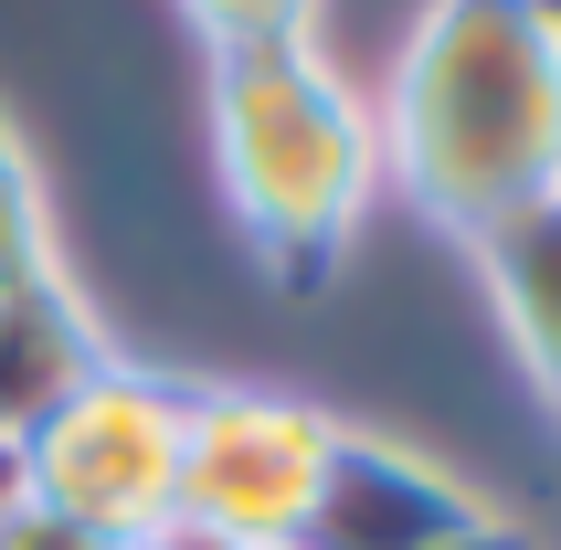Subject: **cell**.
<instances>
[{
  "label": "cell",
  "instance_id": "cell-9",
  "mask_svg": "<svg viewBox=\"0 0 561 550\" xmlns=\"http://www.w3.org/2000/svg\"><path fill=\"white\" fill-rule=\"evenodd\" d=\"M202 54H244V43H297L318 32V0H181Z\"/></svg>",
  "mask_w": 561,
  "mask_h": 550
},
{
  "label": "cell",
  "instance_id": "cell-11",
  "mask_svg": "<svg viewBox=\"0 0 561 550\" xmlns=\"http://www.w3.org/2000/svg\"><path fill=\"white\" fill-rule=\"evenodd\" d=\"M445 550H540V529H530V519H508V508H499V519H477L467 540H445Z\"/></svg>",
  "mask_w": 561,
  "mask_h": 550
},
{
  "label": "cell",
  "instance_id": "cell-5",
  "mask_svg": "<svg viewBox=\"0 0 561 550\" xmlns=\"http://www.w3.org/2000/svg\"><path fill=\"white\" fill-rule=\"evenodd\" d=\"M477 519H499V508H488L456 466H435L424 445H403V434L340 424L297 550H445V540H467Z\"/></svg>",
  "mask_w": 561,
  "mask_h": 550
},
{
  "label": "cell",
  "instance_id": "cell-6",
  "mask_svg": "<svg viewBox=\"0 0 561 550\" xmlns=\"http://www.w3.org/2000/svg\"><path fill=\"white\" fill-rule=\"evenodd\" d=\"M95 360H106V329L64 265L0 286V434H32Z\"/></svg>",
  "mask_w": 561,
  "mask_h": 550
},
{
  "label": "cell",
  "instance_id": "cell-12",
  "mask_svg": "<svg viewBox=\"0 0 561 550\" xmlns=\"http://www.w3.org/2000/svg\"><path fill=\"white\" fill-rule=\"evenodd\" d=\"M138 550H233V540H213V529H202V519H170V529H149V540H138Z\"/></svg>",
  "mask_w": 561,
  "mask_h": 550
},
{
  "label": "cell",
  "instance_id": "cell-3",
  "mask_svg": "<svg viewBox=\"0 0 561 550\" xmlns=\"http://www.w3.org/2000/svg\"><path fill=\"white\" fill-rule=\"evenodd\" d=\"M181 445H191V381L149 360H106L22 434V497L95 540L138 550L181 519Z\"/></svg>",
  "mask_w": 561,
  "mask_h": 550
},
{
  "label": "cell",
  "instance_id": "cell-10",
  "mask_svg": "<svg viewBox=\"0 0 561 550\" xmlns=\"http://www.w3.org/2000/svg\"><path fill=\"white\" fill-rule=\"evenodd\" d=\"M0 550H117V540H95V529L54 519V508H11L0 519Z\"/></svg>",
  "mask_w": 561,
  "mask_h": 550
},
{
  "label": "cell",
  "instance_id": "cell-7",
  "mask_svg": "<svg viewBox=\"0 0 561 550\" xmlns=\"http://www.w3.org/2000/svg\"><path fill=\"white\" fill-rule=\"evenodd\" d=\"M467 254H477V275H488V307H499L530 392L561 413V191L530 202V213H508L499 233H477Z\"/></svg>",
  "mask_w": 561,
  "mask_h": 550
},
{
  "label": "cell",
  "instance_id": "cell-2",
  "mask_svg": "<svg viewBox=\"0 0 561 550\" xmlns=\"http://www.w3.org/2000/svg\"><path fill=\"white\" fill-rule=\"evenodd\" d=\"M202 127H213V181L233 202V233L254 244V265L286 297H318L381 191L371 85H350L318 32L244 43V54H213Z\"/></svg>",
  "mask_w": 561,
  "mask_h": 550
},
{
  "label": "cell",
  "instance_id": "cell-1",
  "mask_svg": "<svg viewBox=\"0 0 561 550\" xmlns=\"http://www.w3.org/2000/svg\"><path fill=\"white\" fill-rule=\"evenodd\" d=\"M381 181L477 244L561 191V11L551 0H424L371 95Z\"/></svg>",
  "mask_w": 561,
  "mask_h": 550
},
{
  "label": "cell",
  "instance_id": "cell-4",
  "mask_svg": "<svg viewBox=\"0 0 561 550\" xmlns=\"http://www.w3.org/2000/svg\"><path fill=\"white\" fill-rule=\"evenodd\" d=\"M340 413H318L265 381H191V445H181V519H202L233 550H297L329 477Z\"/></svg>",
  "mask_w": 561,
  "mask_h": 550
},
{
  "label": "cell",
  "instance_id": "cell-13",
  "mask_svg": "<svg viewBox=\"0 0 561 550\" xmlns=\"http://www.w3.org/2000/svg\"><path fill=\"white\" fill-rule=\"evenodd\" d=\"M11 508H32L22 497V434H0V519H11Z\"/></svg>",
  "mask_w": 561,
  "mask_h": 550
},
{
  "label": "cell",
  "instance_id": "cell-8",
  "mask_svg": "<svg viewBox=\"0 0 561 550\" xmlns=\"http://www.w3.org/2000/svg\"><path fill=\"white\" fill-rule=\"evenodd\" d=\"M64 265L54 254V202H43V170H32L22 127H11V106H0V286H22V275Z\"/></svg>",
  "mask_w": 561,
  "mask_h": 550
}]
</instances>
